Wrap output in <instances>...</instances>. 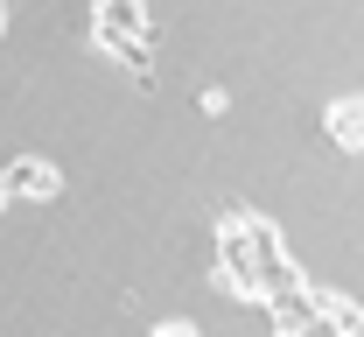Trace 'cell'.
I'll return each mask as SVG.
<instances>
[{"label":"cell","mask_w":364,"mask_h":337,"mask_svg":"<svg viewBox=\"0 0 364 337\" xmlns=\"http://www.w3.org/2000/svg\"><path fill=\"white\" fill-rule=\"evenodd\" d=\"M91 49H105L112 63H127L140 85H154V7L140 0H98L91 7Z\"/></svg>","instance_id":"6da1fadb"},{"label":"cell","mask_w":364,"mask_h":337,"mask_svg":"<svg viewBox=\"0 0 364 337\" xmlns=\"http://www.w3.org/2000/svg\"><path fill=\"white\" fill-rule=\"evenodd\" d=\"M245 232H252V274H259V295H267V302H280V295H301V289H309L301 260L287 253V239H280V225H273L267 211H252V218H245Z\"/></svg>","instance_id":"7a4b0ae2"},{"label":"cell","mask_w":364,"mask_h":337,"mask_svg":"<svg viewBox=\"0 0 364 337\" xmlns=\"http://www.w3.org/2000/svg\"><path fill=\"white\" fill-rule=\"evenodd\" d=\"M7 190H14V204H56L63 197V169L49 155H14L7 162Z\"/></svg>","instance_id":"3957f363"},{"label":"cell","mask_w":364,"mask_h":337,"mask_svg":"<svg viewBox=\"0 0 364 337\" xmlns=\"http://www.w3.org/2000/svg\"><path fill=\"white\" fill-rule=\"evenodd\" d=\"M322 134L329 147H343V155H364V92H343L322 105Z\"/></svg>","instance_id":"277c9868"},{"label":"cell","mask_w":364,"mask_h":337,"mask_svg":"<svg viewBox=\"0 0 364 337\" xmlns=\"http://www.w3.org/2000/svg\"><path fill=\"white\" fill-rule=\"evenodd\" d=\"M316 323L329 337H364V302L343 289H316Z\"/></svg>","instance_id":"5b68a950"},{"label":"cell","mask_w":364,"mask_h":337,"mask_svg":"<svg viewBox=\"0 0 364 337\" xmlns=\"http://www.w3.org/2000/svg\"><path fill=\"white\" fill-rule=\"evenodd\" d=\"M196 113H203V120H225V113H231V92H225V85H203Z\"/></svg>","instance_id":"8992f818"},{"label":"cell","mask_w":364,"mask_h":337,"mask_svg":"<svg viewBox=\"0 0 364 337\" xmlns=\"http://www.w3.org/2000/svg\"><path fill=\"white\" fill-rule=\"evenodd\" d=\"M147 337H203V331H196L189 316H161V323H154V331H147Z\"/></svg>","instance_id":"52a82bcc"},{"label":"cell","mask_w":364,"mask_h":337,"mask_svg":"<svg viewBox=\"0 0 364 337\" xmlns=\"http://www.w3.org/2000/svg\"><path fill=\"white\" fill-rule=\"evenodd\" d=\"M7 204H14V190H7V162H0V211H7Z\"/></svg>","instance_id":"ba28073f"},{"label":"cell","mask_w":364,"mask_h":337,"mask_svg":"<svg viewBox=\"0 0 364 337\" xmlns=\"http://www.w3.org/2000/svg\"><path fill=\"white\" fill-rule=\"evenodd\" d=\"M245 337H280V331H273V323H259V331H245Z\"/></svg>","instance_id":"9c48e42d"},{"label":"cell","mask_w":364,"mask_h":337,"mask_svg":"<svg viewBox=\"0 0 364 337\" xmlns=\"http://www.w3.org/2000/svg\"><path fill=\"white\" fill-rule=\"evenodd\" d=\"M7 21H14V14H7V0H0V36H7Z\"/></svg>","instance_id":"30bf717a"}]
</instances>
